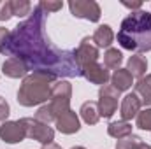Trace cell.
I'll return each instance as SVG.
<instances>
[{
    "label": "cell",
    "mask_w": 151,
    "mask_h": 149,
    "mask_svg": "<svg viewBox=\"0 0 151 149\" xmlns=\"http://www.w3.org/2000/svg\"><path fill=\"white\" fill-rule=\"evenodd\" d=\"M35 119L44 123V125H47L51 121H56V116H55V112L51 109V105H42L37 111V114H35Z\"/></svg>",
    "instance_id": "obj_22"
},
{
    "label": "cell",
    "mask_w": 151,
    "mask_h": 149,
    "mask_svg": "<svg viewBox=\"0 0 151 149\" xmlns=\"http://www.w3.org/2000/svg\"><path fill=\"white\" fill-rule=\"evenodd\" d=\"M121 60H123V54L118 49H107V53L104 54V63L107 69H118Z\"/></svg>",
    "instance_id": "obj_20"
},
{
    "label": "cell",
    "mask_w": 151,
    "mask_h": 149,
    "mask_svg": "<svg viewBox=\"0 0 151 149\" xmlns=\"http://www.w3.org/2000/svg\"><path fill=\"white\" fill-rule=\"evenodd\" d=\"M11 9H12V14H14V16L21 18V16L30 14L32 4L27 2V0H14V2H11Z\"/></svg>",
    "instance_id": "obj_21"
},
{
    "label": "cell",
    "mask_w": 151,
    "mask_h": 149,
    "mask_svg": "<svg viewBox=\"0 0 151 149\" xmlns=\"http://www.w3.org/2000/svg\"><path fill=\"white\" fill-rule=\"evenodd\" d=\"M118 42L121 47L135 53L151 51V12L134 11L125 18L118 32Z\"/></svg>",
    "instance_id": "obj_2"
},
{
    "label": "cell",
    "mask_w": 151,
    "mask_h": 149,
    "mask_svg": "<svg viewBox=\"0 0 151 149\" xmlns=\"http://www.w3.org/2000/svg\"><path fill=\"white\" fill-rule=\"evenodd\" d=\"M139 142H141V139L132 133V135H128V137H125V139H119L116 149H134Z\"/></svg>",
    "instance_id": "obj_24"
},
{
    "label": "cell",
    "mask_w": 151,
    "mask_h": 149,
    "mask_svg": "<svg viewBox=\"0 0 151 149\" xmlns=\"http://www.w3.org/2000/svg\"><path fill=\"white\" fill-rule=\"evenodd\" d=\"M56 126L62 133H74L81 128L79 126V117L76 116L74 111H67L65 114L58 116L56 117Z\"/></svg>",
    "instance_id": "obj_11"
},
{
    "label": "cell",
    "mask_w": 151,
    "mask_h": 149,
    "mask_svg": "<svg viewBox=\"0 0 151 149\" xmlns=\"http://www.w3.org/2000/svg\"><path fill=\"white\" fill-rule=\"evenodd\" d=\"M132 75L130 72L127 70V69H118V70H114V74L111 75V82H113V86L118 90V91H125V90H128L130 86H132Z\"/></svg>",
    "instance_id": "obj_13"
},
{
    "label": "cell",
    "mask_w": 151,
    "mask_h": 149,
    "mask_svg": "<svg viewBox=\"0 0 151 149\" xmlns=\"http://www.w3.org/2000/svg\"><path fill=\"white\" fill-rule=\"evenodd\" d=\"M134 149H151V146L144 144V142H139V144H137V146H135Z\"/></svg>",
    "instance_id": "obj_31"
},
{
    "label": "cell",
    "mask_w": 151,
    "mask_h": 149,
    "mask_svg": "<svg viewBox=\"0 0 151 149\" xmlns=\"http://www.w3.org/2000/svg\"><path fill=\"white\" fill-rule=\"evenodd\" d=\"M72 88L67 81H60L51 84V98L53 100H70Z\"/></svg>",
    "instance_id": "obj_18"
},
{
    "label": "cell",
    "mask_w": 151,
    "mask_h": 149,
    "mask_svg": "<svg viewBox=\"0 0 151 149\" xmlns=\"http://www.w3.org/2000/svg\"><path fill=\"white\" fill-rule=\"evenodd\" d=\"M119 93L114 86H102L100 88V93H99V114L104 116V117H111L118 107V98H119Z\"/></svg>",
    "instance_id": "obj_5"
},
{
    "label": "cell",
    "mask_w": 151,
    "mask_h": 149,
    "mask_svg": "<svg viewBox=\"0 0 151 149\" xmlns=\"http://www.w3.org/2000/svg\"><path fill=\"white\" fill-rule=\"evenodd\" d=\"M146 69H148V62H146V58H142V56H132V58L128 60L127 70L130 72L132 77L142 79V75L146 74Z\"/></svg>",
    "instance_id": "obj_16"
},
{
    "label": "cell",
    "mask_w": 151,
    "mask_h": 149,
    "mask_svg": "<svg viewBox=\"0 0 151 149\" xmlns=\"http://www.w3.org/2000/svg\"><path fill=\"white\" fill-rule=\"evenodd\" d=\"M81 72H83V75L90 82H93V84H106L111 79L107 69H104V67H100L97 63H86V65H83L81 67Z\"/></svg>",
    "instance_id": "obj_9"
},
{
    "label": "cell",
    "mask_w": 151,
    "mask_h": 149,
    "mask_svg": "<svg viewBox=\"0 0 151 149\" xmlns=\"http://www.w3.org/2000/svg\"><path fill=\"white\" fill-rule=\"evenodd\" d=\"M62 2H40L39 4V7L46 12V14H49V12H53V11H58V9H62Z\"/></svg>",
    "instance_id": "obj_26"
},
{
    "label": "cell",
    "mask_w": 151,
    "mask_h": 149,
    "mask_svg": "<svg viewBox=\"0 0 151 149\" xmlns=\"http://www.w3.org/2000/svg\"><path fill=\"white\" fill-rule=\"evenodd\" d=\"M91 42H93V40L90 37H84L83 42H81V46H79L77 49H74L76 58H77V62L81 63V67L86 65V63H97V60H99V49H97V46H93Z\"/></svg>",
    "instance_id": "obj_8"
},
{
    "label": "cell",
    "mask_w": 151,
    "mask_h": 149,
    "mask_svg": "<svg viewBox=\"0 0 151 149\" xmlns=\"http://www.w3.org/2000/svg\"><path fill=\"white\" fill-rule=\"evenodd\" d=\"M141 105H142L141 98L135 93H128L123 98V104H121V117H123V121H128L134 116H137L141 112Z\"/></svg>",
    "instance_id": "obj_10"
},
{
    "label": "cell",
    "mask_w": 151,
    "mask_h": 149,
    "mask_svg": "<svg viewBox=\"0 0 151 149\" xmlns=\"http://www.w3.org/2000/svg\"><path fill=\"white\" fill-rule=\"evenodd\" d=\"M0 137L7 144H18L27 137V132H25L21 121H5L0 126Z\"/></svg>",
    "instance_id": "obj_7"
},
{
    "label": "cell",
    "mask_w": 151,
    "mask_h": 149,
    "mask_svg": "<svg viewBox=\"0 0 151 149\" xmlns=\"http://www.w3.org/2000/svg\"><path fill=\"white\" fill-rule=\"evenodd\" d=\"M81 116H83V119L88 125H95L99 121V117H100V114H99V104H95V102H84L81 105Z\"/></svg>",
    "instance_id": "obj_19"
},
{
    "label": "cell",
    "mask_w": 151,
    "mask_h": 149,
    "mask_svg": "<svg viewBox=\"0 0 151 149\" xmlns=\"http://www.w3.org/2000/svg\"><path fill=\"white\" fill-rule=\"evenodd\" d=\"M9 116V104L0 97V121H5Z\"/></svg>",
    "instance_id": "obj_27"
},
{
    "label": "cell",
    "mask_w": 151,
    "mask_h": 149,
    "mask_svg": "<svg viewBox=\"0 0 151 149\" xmlns=\"http://www.w3.org/2000/svg\"><path fill=\"white\" fill-rule=\"evenodd\" d=\"M51 81L55 75L46 72H34L32 75L23 79V84L18 91V102L25 107H32L51 98Z\"/></svg>",
    "instance_id": "obj_3"
},
{
    "label": "cell",
    "mask_w": 151,
    "mask_h": 149,
    "mask_svg": "<svg viewBox=\"0 0 151 149\" xmlns=\"http://www.w3.org/2000/svg\"><path fill=\"white\" fill-rule=\"evenodd\" d=\"M141 102L144 105H151V75H146L142 79H139V82L135 84V91H134Z\"/></svg>",
    "instance_id": "obj_15"
},
{
    "label": "cell",
    "mask_w": 151,
    "mask_h": 149,
    "mask_svg": "<svg viewBox=\"0 0 151 149\" xmlns=\"http://www.w3.org/2000/svg\"><path fill=\"white\" fill-rule=\"evenodd\" d=\"M70 12L76 18H84L88 21H99L100 19V7L93 0H76L69 2Z\"/></svg>",
    "instance_id": "obj_6"
},
{
    "label": "cell",
    "mask_w": 151,
    "mask_h": 149,
    "mask_svg": "<svg viewBox=\"0 0 151 149\" xmlns=\"http://www.w3.org/2000/svg\"><path fill=\"white\" fill-rule=\"evenodd\" d=\"M72 149H84V148H72Z\"/></svg>",
    "instance_id": "obj_32"
},
{
    "label": "cell",
    "mask_w": 151,
    "mask_h": 149,
    "mask_svg": "<svg viewBox=\"0 0 151 149\" xmlns=\"http://www.w3.org/2000/svg\"><path fill=\"white\" fill-rule=\"evenodd\" d=\"M11 16H12L11 2H7V0H0V21H7Z\"/></svg>",
    "instance_id": "obj_25"
},
{
    "label": "cell",
    "mask_w": 151,
    "mask_h": 149,
    "mask_svg": "<svg viewBox=\"0 0 151 149\" xmlns=\"http://www.w3.org/2000/svg\"><path fill=\"white\" fill-rule=\"evenodd\" d=\"M46 12L35 7L30 18L19 23L14 32L9 34L0 53L11 58L21 60L28 70L46 72L55 77H79L81 63L77 62L74 51H62L55 47L44 34Z\"/></svg>",
    "instance_id": "obj_1"
},
{
    "label": "cell",
    "mask_w": 151,
    "mask_h": 149,
    "mask_svg": "<svg viewBox=\"0 0 151 149\" xmlns=\"http://www.w3.org/2000/svg\"><path fill=\"white\" fill-rule=\"evenodd\" d=\"M107 132H109L111 137L119 140V139H125V137L132 135V125L128 121H114V123L109 125Z\"/></svg>",
    "instance_id": "obj_17"
},
{
    "label": "cell",
    "mask_w": 151,
    "mask_h": 149,
    "mask_svg": "<svg viewBox=\"0 0 151 149\" xmlns=\"http://www.w3.org/2000/svg\"><path fill=\"white\" fill-rule=\"evenodd\" d=\"M91 39L97 44V47H109L111 42H113V39H114V34H113V30H111L109 25H100Z\"/></svg>",
    "instance_id": "obj_14"
},
{
    "label": "cell",
    "mask_w": 151,
    "mask_h": 149,
    "mask_svg": "<svg viewBox=\"0 0 151 149\" xmlns=\"http://www.w3.org/2000/svg\"><path fill=\"white\" fill-rule=\"evenodd\" d=\"M2 70H4V74L9 75V77H23V75L28 72L27 65H25L21 60H18V58H9V60H5L4 65H2Z\"/></svg>",
    "instance_id": "obj_12"
},
{
    "label": "cell",
    "mask_w": 151,
    "mask_h": 149,
    "mask_svg": "<svg viewBox=\"0 0 151 149\" xmlns=\"http://www.w3.org/2000/svg\"><path fill=\"white\" fill-rule=\"evenodd\" d=\"M137 126L141 130H150L151 132V109L141 111L137 114Z\"/></svg>",
    "instance_id": "obj_23"
},
{
    "label": "cell",
    "mask_w": 151,
    "mask_h": 149,
    "mask_svg": "<svg viewBox=\"0 0 151 149\" xmlns=\"http://www.w3.org/2000/svg\"><path fill=\"white\" fill-rule=\"evenodd\" d=\"M7 37H9V32H7L5 28H0V47H2L4 44H5Z\"/></svg>",
    "instance_id": "obj_29"
},
{
    "label": "cell",
    "mask_w": 151,
    "mask_h": 149,
    "mask_svg": "<svg viewBox=\"0 0 151 149\" xmlns=\"http://www.w3.org/2000/svg\"><path fill=\"white\" fill-rule=\"evenodd\" d=\"M123 5H125V7H130V9H137V11H141L142 2H123Z\"/></svg>",
    "instance_id": "obj_28"
},
{
    "label": "cell",
    "mask_w": 151,
    "mask_h": 149,
    "mask_svg": "<svg viewBox=\"0 0 151 149\" xmlns=\"http://www.w3.org/2000/svg\"><path fill=\"white\" fill-rule=\"evenodd\" d=\"M42 149H62V148H60V146H56V144H53V142H51V144H44V146H42Z\"/></svg>",
    "instance_id": "obj_30"
},
{
    "label": "cell",
    "mask_w": 151,
    "mask_h": 149,
    "mask_svg": "<svg viewBox=\"0 0 151 149\" xmlns=\"http://www.w3.org/2000/svg\"><path fill=\"white\" fill-rule=\"evenodd\" d=\"M19 121H21V125H23V128H25V132H27V137L42 142V146L53 142V139H55V130H53L51 126L40 123L37 119H32V117H23V119H19Z\"/></svg>",
    "instance_id": "obj_4"
}]
</instances>
